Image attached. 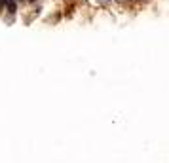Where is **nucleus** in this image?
Returning a JSON list of instances; mask_svg holds the SVG:
<instances>
[{
	"label": "nucleus",
	"mask_w": 169,
	"mask_h": 163,
	"mask_svg": "<svg viewBox=\"0 0 169 163\" xmlns=\"http://www.w3.org/2000/svg\"><path fill=\"white\" fill-rule=\"evenodd\" d=\"M30 2H34V0H30Z\"/></svg>",
	"instance_id": "obj_3"
},
{
	"label": "nucleus",
	"mask_w": 169,
	"mask_h": 163,
	"mask_svg": "<svg viewBox=\"0 0 169 163\" xmlns=\"http://www.w3.org/2000/svg\"><path fill=\"white\" fill-rule=\"evenodd\" d=\"M6 8H8L10 14H15V10H17V6H15L14 0H8V2H6Z\"/></svg>",
	"instance_id": "obj_1"
},
{
	"label": "nucleus",
	"mask_w": 169,
	"mask_h": 163,
	"mask_svg": "<svg viewBox=\"0 0 169 163\" xmlns=\"http://www.w3.org/2000/svg\"><path fill=\"white\" fill-rule=\"evenodd\" d=\"M6 2H8V0H0V6H6Z\"/></svg>",
	"instance_id": "obj_2"
}]
</instances>
